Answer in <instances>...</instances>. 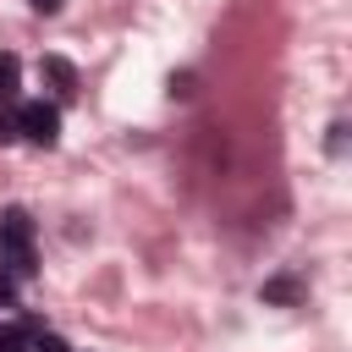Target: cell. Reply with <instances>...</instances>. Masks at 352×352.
<instances>
[{"instance_id":"obj_7","label":"cell","mask_w":352,"mask_h":352,"mask_svg":"<svg viewBox=\"0 0 352 352\" xmlns=\"http://www.w3.org/2000/svg\"><path fill=\"white\" fill-rule=\"evenodd\" d=\"M28 352H72V346H66V341H60V336H44V330H38V336H33V346H28Z\"/></svg>"},{"instance_id":"obj_8","label":"cell","mask_w":352,"mask_h":352,"mask_svg":"<svg viewBox=\"0 0 352 352\" xmlns=\"http://www.w3.org/2000/svg\"><path fill=\"white\" fill-rule=\"evenodd\" d=\"M22 132H16V110H0V143H16Z\"/></svg>"},{"instance_id":"obj_5","label":"cell","mask_w":352,"mask_h":352,"mask_svg":"<svg viewBox=\"0 0 352 352\" xmlns=\"http://www.w3.org/2000/svg\"><path fill=\"white\" fill-rule=\"evenodd\" d=\"M16 82H22V60L0 50V99H16Z\"/></svg>"},{"instance_id":"obj_6","label":"cell","mask_w":352,"mask_h":352,"mask_svg":"<svg viewBox=\"0 0 352 352\" xmlns=\"http://www.w3.org/2000/svg\"><path fill=\"white\" fill-rule=\"evenodd\" d=\"M28 346H33L28 324H0V352H28Z\"/></svg>"},{"instance_id":"obj_4","label":"cell","mask_w":352,"mask_h":352,"mask_svg":"<svg viewBox=\"0 0 352 352\" xmlns=\"http://www.w3.org/2000/svg\"><path fill=\"white\" fill-rule=\"evenodd\" d=\"M258 297H264V302H280V308H286V302H297V297H302V286H297L292 275H275V280H264V292H258Z\"/></svg>"},{"instance_id":"obj_9","label":"cell","mask_w":352,"mask_h":352,"mask_svg":"<svg viewBox=\"0 0 352 352\" xmlns=\"http://www.w3.org/2000/svg\"><path fill=\"white\" fill-rule=\"evenodd\" d=\"M11 302H16V280L0 270V308H11Z\"/></svg>"},{"instance_id":"obj_2","label":"cell","mask_w":352,"mask_h":352,"mask_svg":"<svg viewBox=\"0 0 352 352\" xmlns=\"http://www.w3.org/2000/svg\"><path fill=\"white\" fill-rule=\"evenodd\" d=\"M0 248H6V258L33 253V214L28 209H6L0 214Z\"/></svg>"},{"instance_id":"obj_10","label":"cell","mask_w":352,"mask_h":352,"mask_svg":"<svg viewBox=\"0 0 352 352\" xmlns=\"http://www.w3.org/2000/svg\"><path fill=\"white\" fill-rule=\"evenodd\" d=\"M28 6H33V11H44V16H55V11L66 6V0H28Z\"/></svg>"},{"instance_id":"obj_1","label":"cell","mask_w":352,"mask_h":352,"mask_svg":"<svg viewBox=\"0 0 352 352\" xmlns=\"http://www.w3.org/2000/svg\"><path fill=\"white\" fill-rule=\"evenodd\" d=\"M16 132L38 148H55L60 143V110L50 99H28V104H16Z\"/></svg>"},{"instance_id":"obj_3","label":"cell","mask_w":352,"mask_h":352,"mask_svg":"<svg viewBox=\"0 0 352 352\" xmlns=\"http://www.w3.org/2000/svg\"><path fill=\"white\" fill-rule=\"evenodd\" d=\"M38 77L50 82L55 99H72V94H77V66H72L66 55H44V60H38Z\"/></svg>"}]
</instances>
